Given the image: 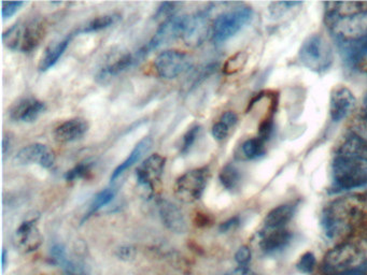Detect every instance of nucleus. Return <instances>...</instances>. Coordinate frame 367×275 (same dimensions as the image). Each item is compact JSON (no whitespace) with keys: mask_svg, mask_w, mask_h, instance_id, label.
I'll use <instances>...</instances> for the list:
<instances>
[{"mask_svg":"<svg viewBox=\"0 0 367 275\" xmlns=\"http://www.w3.org/2000/svg\"><path fill=\"white\" fill-rule=\"evenodd\" d=\"M46 28L44 22L37 17L19 22L3 33V44L17 52H31L42 42Z\"/></svg>","mask_w":367,"mask_h":275,"instance_id":"1","label":"nucleus"},{"mask_svg":"<svg viewBox=\"0 0 367 275\" xmlns=\"http://www.w3.org/2000/svg\"><path fill=\"white\" fill-rule=\"evenodd\" d=\"M334 184L339 190L367 185V158L337 155L332 165Z\"/></svg>","mask_w":367,"mask_h":275,"instance_id":"2","label":"nucleus"},{"mask_svg":"<svg viewBox=\"0 0 367 275\" xmlns=\"http://www.w3.org/2000/svg\"><path fill=\"white\" fill-rule=\"evenodd\" d=\"M364 214L353 206L341 200L334 202L325 210L322 215V226L325 228V235L329 239L339 237L346 233L354 224L362 221Z\"/></svg>","mask_w":367,"mask_h":275,"instance_id":"3","label":"nucleus"},{"mask_svg":"<svg viewBox=\"0 0 367 275\" xmlns=\"http://www.w3.org/2000/svg\"><path fill=\"white\" fill-rule=\"evenodd\" d=\"M298 57L304 66L317 72H325L333 62L331 47L317 33L304 41Z\"/></svg>","mask_w":367,"mask_h":275,"instance_id":"4","label":"nucleus"},{"mask_svg":"<svg viewBox=\"0 0 367 275\" xmlns=\"http://www.w3.org/2000/svg\"><path fill=\"white\" fill-rule=\"evenodd\" d=\"M251 8L243 7L220 15L213 22L211 36L215 43H222L235 36L252 19Z\"/></svg>","mask_w":367,"mask_h":275,"instance_id":"5","label":"nucleus"},{"mask_svg":"<svg viewBox=\"0 0 367 275\" xmlns=\"http://www.w3.org/2000/svg\"><path fill=\"white\" fill-rule=\"evenodd\" d=\"M209 178V169H193L180 176L174 184V196L184 203H192L203 196Z\"/></svg>","mask_w":367,"mask_h":275,"instance_id":"6","label":"nucleus"},{"mask_svg":"<svg viewBox=\"0 0 367 275\" xmlns=\"http://www.w3.org/2000/svg\"><path fill=\"white\" fill-rule=\"evenodd\" d=\"M360 251L355 245L343 243L332 249L325 258V270L336 275L360 266Z\"/></svg>","mask_w":367,"mask_h":275,"instance_id":"7","label":"nucleus"},{"mask_svg":"<svg viewBox=\"0 0 367 275\" xmlns=\"http://www.w3.org/2000/svg\"><path fill=\"white\" fill-rule=\"evenodd\" d=\"M192 66V57L181 51H164L154 60V68L158 76L167 80H172L186 74Z\"/></svg>","mask_w":367,"mask_h":275,"instance_id":"8","label":"nucleus"},{"mask_svg":"<svg viewBox=\"0 0 367 275\" xmlns=\"http://www.w3.org/2000/svg\"><path fill=\"white\" fill-rule=\"evenodd\" d=\"M213 24H210L209 11H199L186 17L181 38L190 48H197L211 35Z\"/></svg>","mask_w":367,"mask_h":275,"instance_id":"9","label":"nucleus"},{"mask_svg":"<svg viewBox=\"0 0 367 275\" xmlns=\"http://www.w3.org/2000/svg\"><path fill=\"white\" fill-rule=\"evenodd\" d=\"M165 165V157L160 154H153L145 159L142 164L137 168V182L145 190V197L150 198L152 196L155 183L160 182L164 174Z\"/></svg>","mask_w":367,"mask_h":275,"instance_id":"10","label":"nucleus"},{"mask_svg":"<svg viewBox=\"0 0 367 275\" xmlns=\"http://www.w3.org/2000/svg\"><path fill=\"white\" fill-rule=\"evenodd\" d=\"M329 26L343 40L357 42L367 37V12L334 19Z\"/></svg>","mask_w":367,"mask_h":275,"instance_id":"11","label":"nucleus"},{"mask_svg":"<svg viewBox=\"0 0 367 275\" xmlns=\"http://www.w3.org/2000/svg\"><path fill=\"white\" fill-rule=\"evenodd\" d=\"M184 21H186V15L172 17L163 22V24L155 33L153 38L145 45L148 52L151 53L162 45L168 44L172 41L176 40L177 38H181Z\"/></svg>","mask_w":367,"mask_h":275,"instance_id":"12","label":"nucleus"},{"mask_svg":"<svg viewBox=\"0 0 367 275\" xmlns=\"http://www.w3.org/2000/svg\"><path fill=\"white\" fill-rule=\"evenodd\" d=\"M15 162L19 166L37 164L42 168L49 169L54 165L55 154L47 145L35 143L22 149L15 155Z\"/></svg>","mask_w":367,"mask_h":275,"instance_id":"13","label":"nucleus"},{"mask_svg":"<svg viewBox=\"0 0 367 275\" xmlns=\"http://www.w3.org/2000/svg\"><path fill=\"white\" fill-rule=\"evenodd\" d=\"M357 105L354 95L348 88L339 85L334 88L329 101V114L334 122H339L354 110Z\"/></svg>","mask_w":367,"mask_h":275,"instance_id":"14","label":"nucleus"},{"mask_svg":"<svg viewBox=\"0 0 367 275\" xmlns=\"http://www.w3.org/2000/svg\"><path fill=\"white\" fill-rule=\"evenodd\" d=\"M46 111L44 102L36 98H22L15 102L9 111L10 119L15 122L33 123L36 121L43 112Z\"/></svg>","mask_w":367,"mask_h":275,"instance_id":"15","label":"nucleus"},{"mask_svg":"<svg viewBox=\"0 0 367 275\" xmlns=\"http://www.w3.org/2000/svg\"><path fill=\"white\" fill-rule=\"evenodd\" d=\"M15 243L23 253L37 251L42 243V235L36 221H26L17 228L15 235Z\"/></svg>","mask_w":367,"mask_h":275,"instance_id":"16","label":"nucleus"},{"mask_svg":"<svg viewBox=\"0 0 367 275\" xmlns=\"http://www.w3.org/2000/svg\"><path fill=\"white\" fill-rule=\"evenodd\" d=\"M149 54L150 53L148 52L146 47H142L135 53L124 55V56L119 58L117 62L101 69L97 76L98 80L104 81L106 78H113V76H119L122 72H127L129 69L133 68V67L140 64Z\"/></svg>","mask_w":367,"mask_h":275,"instance_id":"17","label":"nucleus"},{"mask_svg":"<svg viewBox=\"0 0 367 275\" xmlns=\"http://www.w3.org/2000/svg\"><path fill=\"white\" fill-rule=\"evenodd\" d=\"M158 213L163 224L172 233H186L188 231L186 217L178 206L168 200H160L158 203Z\"/></svg>","mask_w":367,"mask_h":275,"instance_id":"18","label":"nucleus"},{"mask_svg":"<svg viewBox=\"0 0 367 275\" xmlns=\"http://www.w3.org/2000/svg\"><path fill=\"white\" fill-rule=\"evenodd\" d=\"M88 128L90 126L86 119L76 117V119H68L65 123L60 124L53 133V137L58 143L74 142L84 137Z\"/></svg>","mask_w":367,"mask_h":275,"instance_id":"19","label":"nucleus"},{"mask_svg":"<svg viewBox=\"0 0 367 275\" xmlns=\"http://www.w3.org/2000/svg\"><path fill=\"white\" fill-rule=\"evenodd\" d=\"M292 233L284 228L270 229V233H263L260 247L266 254H274L286 249L292 241Z\"/></svg>","mask_w":367,"mask_h":275,"instance_id":"20","label":"nucleus"},{"mask_svg":"<svg viewBox=\"0 0 367 275\" xmlns=\"http://www.w3.org/2000/svg\"><path fill=\"white\" fill-rule=\"evenodd\" d=\"M152 139H151L150 137L143 138L142 140H141L140 142L135 147V149L131 151V154H129V157L125 159L124 162H122L121 165H119V166L115 168V170L113 171V174H111V178H111V181L117 180L120 176L124 174L127 169L131 168L133 165L139 162L141 157L150 151L151 147H152Z\"/></svg>","mask_w":367,"mask_h":275,"instance_id":"21","label":"nucleus"},{"mask_svg":"<svg viewBox=\"0 0 367 275\" xmlns=\"http://www.w3.org/2000/svg\"><path fill=\"white\" fill-rule=\"evenodd\" d=\"M294 214H295V206L291 204H282V206H277L267 214L264 221L265 227L267 229L284 228L288 222L293 219Z\"/></svg>","mask_w":367,"mask_h":275,"instance_id":"22","label":"nucleus"},{"mask_svg":"<svg viewBox=\"0 0 367 275\" xmlns=\"http://www.w3.org/2000/svg\"><path fill=\"white\" fill-rule=\"evenodd\" d=\"M72 35L74 33H72V36L66 37L64 40L55 43L47 49L46 52L41 57L40 62H39L38 68L40 72H48L49 69L52 68L58 62L60 57L64 54L65 51L68 48V45L72 41Z\"/></svg>","mask_w":367,"mask_h":275,"instance_id":"23","label":"nucleus"},{"mask_svg":"<svg viewBox=\"0 0 367 275\" xmlns=\"http://www.w3.org/2000/svg\"><path fill=\"white\" fill-rule=\"evenodd\" d=\"M339 155L367 158V142L352 133L339 147Z\"/></svg>","mask_w":367,"mask_h":275,"instance_id":"24","label":"nucleus"},{"mask_svg":"<svg viewBox=\"0 0 367 275\" xmlns=\"http://www.w3.org/2000/svg\"><path fill=\"white\" fill-rule=\"evenodd\" d=\"M115 188H106V190H101V192H98L94 197L93 201L90 204V208H88V213L84 216L83 219H82V223L88 217H91L92 215L96 213V212L99 211L101 208L109 204L110 202L113 201V198L115 196Z\"/></svg>","mask_w":367,"mask_h":275,"instance_id":"25","label":"nucleus"},{"mask_svg":"<svg viewBox=\"0 0 367 275\" xmlns=\"http://www.w3.org/2000/svg\"><path fill=\"white\" fill-rule=\"evenodd\" d=\"M119 15H103V17H95L92 21L88 22L85 26L82 27L76 33H90L95 31H103L108 27L113 26L119 19Z\"/></svg>","mask_w":367,"mask_h":275,"instance_id":"26","label":"nucleus"},{"mask_svg":"<svg viewBox=\"0 0 367 275\" xmlns=\"http://www.w3.org/2000/svg\"><path fill=\"white\" fill-rule=\"evenodd\" d=\"M219 178L223 188H227V190H233L240 182V174L236 167L227 165L220 172Z\"/></svg>","mask_w":367,"mask_h":275,"instance_id":"27","label":"nucleus"},{"mask_svg":"<svg viewBox=\"0 0 367 275\" xmlns=\"http://www.w3.org/2000/svg\"><path fill=\"white\" fill-rule=\"evenodd\" d=\"M217 68L218 64H208L206 66L200 67L199 69H196L192 76L188 78L186 88H188V90L197 88L202 82L205 81L208 76L217 72Z\"/></svg>","mask_w":367,"mask_h":275,"instance_id":"28","label":"nucleus"},{"mask_svg":"<svg viewBox=\"0 0 367 275\" xmlns=\"http://www.w3.org/2000/svg\"><path fill=\"white\" fill-rule=\"evenodd\" d=\"M243 155L248 159L259 158L265 153V142L260 138H251L241 147Z\"/></svg>","mask_w":367,"mask_h":275,"instance_id":"29","label":"nucleus"},{"mask_svg":"<svg viewBox=\"0 0 367 275\" xmlns=\"http://www.w3.org/2000/svg\"><path fill=\"white\" fill-rule=\"evenodd\" d=\"M247 60H248V54L246 52H237L225 62L223 72L227 76L237 74L243 70V67L247 64Z\"/></svg>","mask_w":367,"mask_h":275,"instance_id":"30","label":"nucleus"},{"mask_svg":"<svg viewBox=\"0 0 367 275\" xmlns=\"http://www.w3.org/2000/svg\"><path fill=\"white\" fill-rule=\"evenodd\" d=\"M94 162L90 160L79 162V164L74 166V168L67 171L65 174V180L67 182H74L76 180H81V178H88L91 174L92 168H93Z\"/></svg>","mask_w":367,"mask_h":275,"instance_id":"31","label":"nucleus"},{"mask_svg":"<svg viewBox=\"0 0 367 275\" xmlns=\"http://www.w3.org/2000/svg\"><path fill=\"white\" fill-rule=\"evenodd\" d=\"M200 131H202V127L198 125L193 126L192 128H190L186 131V135H184L181 150H180V153H181L182 155L188 154V153L190 152L192 147L195 144L197 138L199 137Z\"/></svg>","mask_w":367,"mask_h":275,"instance_id":"32","label":"nucleus"},{"mask_svg":"<svg viewBox=\"0 0 367 275\" xmlns=\"http://www.w3.org/2000/svg\"><path fill=\"white\" fill-rule=\"evenodd\" d=\"M316 265V257L315 255L311 253V251H307L303 256L300 257V261H298L297 265H296V268L300 272L308 273L313 272V268H315Z\"/></svg>","mask_w":367,"mask_h":275,"instance_id":"33","label":"nucleus"},{"mask_svg":"<svg viewBox=\"0 0 367 275\" xmlns=\"http://www.w3.org/2000/svg\"><path fill=\"white\" fill-rule=\"evenodd\" d=\"M181 5L180 3H163L161 7L158 8V12L155 15V19H166L174 17V13L178 6Z\"/></svg>","mask_w":367,"mask_h":275,"instance_id":"34","label":"nucleus"},{"mask_svg":"<svg viewBox=\"0 0 367 275\" xmlns=\"http://www.w3.org/2000/svg\"><path fill=\"white\" fill-rule=\"evenodd\" d=\"M272 117L270 115H267L262 122H261L260 127H259V138L262 139L264 142L270 140V135H272V128H274V123H272Z\"/></svg>","mask_w":367,"mask_h":275,"instance_id":"35","label":"nucleus"},{"mask_svg":"<svg viewBox=\"0 0 367 275\" xmlns=\"http://www.w3.org/2000/svg\"><path fill=\"white\" fill-rule=\"evenodd\" d=\"M352 133L367 142V117H358L352 124Z\"/></svg>","mask_w":367,"mask_h":275,"instance_id":"36","label":"nucleus"},{"mask_svg":"<svg viewBox=\"0 0 367 275\" xmlns=\"http://www.w3.org/2000/svg\"><path fill=\"white\" fill-rule=\"evenodd\" d=\"M50 258L54 265L62 266L63 263L67 260L66 251H65L64 247L60 244H55L54 247L51 249Z\"/></svg>","mask_w":367,"mask_h":275,"instance_id":"37","label":"nucleus"},{"mask_svg":"<svg viewBox=\"0 0 367 275\" xmlns=\"http://www.w3.org/2000/svg\"><path fill=\"white\" fill-rule=\"evenodd\" d=\"M235 260L238 263L239 267H248L251 260V251L248 247L243 245L239 247L238 251L235 254Z\"/></svg>","mask_w":367,"mask_h":275,"instance_id":"38","label":"nucleus"},{"mask_svg":"<svg viewBox=\"0 0 367 275\" xmlns=\"http://www.w3.org/2000/svg\"><path fill=\"white\" fill-rule=\"evenodd\" d=\"M25 5L24 1H15V3H3V19H9V17H13L15 13L21 9L23 6Z\"/></svg>","mask_w":367,"mask_h":275,"instance_id":"39","label":"nucleus"},{"mask_svg":"<svg viewBox=\"0 0 367 275\" xmlns=\"http://www.w3.org/2000/svg\"><path fill=\"white\" fill-rule=\"evenodd\" d=\"M115 255H117V258L121 259V260L129 261L131 260V259L135 258V256H136V249L131 247V245H124V247H119V249H117Z\"/></svg>","mask_w":367,"mask_h":275,"instance_id":"40","label":"nucleus"},{"mask_svg":"<svg viewBox=\"0 0 367 275\" xmlns=\"http://www.w3.org/2000/svg\"><path fill=\"white\" fill-rule=\"evenodd\" d=\"M60 267H62L66 275H86L83 267H80L79 265H76V263L72 262L68 259Z\"/></svg>","mask_w":367,"mask_h":275,"instance_id":"41","label":"nucleus"},{"mask_svg":"<svg viewBox=\"0 0 367 275\" xmlns=\"http://www.w3.org/2000/svg\"><path fill=\"white\" fill-rule=\"evenodd\" d=\"M229 128L225 124L219 122V123L215 124L213 127V135L215 140L222 141L227 139L229 135Z\"/></svg>","mask_w":367,"mask_h":275,"instance_id":"42","label":"nucleus"},{"mask_svg":"<svg viewBox=\"0 0 367 275\" xmlns=\"http://www.w3.org/2000/svg\"><path fill=\"white\" fill-rule=\"evenodd\" d=\"M237 121H238V117H237V114L233 111H227L225 112L223 115H222L221 121L220 122L225 124V125H227L229 128H231V127H233V126L236 125Z\"/></svg>","mask_w":367,"mask_h":275,"instance_id":"43","label":"nucleus"},{"mask_svg":"<svg viewBox=\"0 0 367 275\" xmlns=\"http://www.w3.org/2000/svg\"><path fill=\"white\" fill-rule=\"evenodd\" d=\"M239 223H240V221H239V217L235 216V217H233V219H229V221L222 223L221 226H220L219 231L223 233H229V231L235 229V228L239 225Z\"/></svg>","mask_w":367,"mask_h":275,"instance_id":"44","label":"nucleus"},{"mask_svg":"<svg viewBox=\"0 0 367 275\" xmlns=\"http://www.w3.org/2000/svg\"><path fill=\"white\" fill-rule=\"evenodd\" d=\"M336 275H367V262H362L360 266Z\"/></svg>","mask_w":367,"mask_h":275,"instance_id":"45","label":"nucleus"},{"mask_svg":"<svg viewBox=\"0 0 367 275\" xmlns=\"http://www.w3.org/2000/svg\"><path fill=\"white\" fill-rule=\"evenodd\" d=\"M227 275H258L253 273L252 271L249 270L248 267H238L235 270L231 271V273Z\"/></svg>","mask_w":367,"mask_h":275,"instance_id":"46","label":"nucleus"},{"mask_svg":"<svg viewBox=\"0 0 367 275\" xmlns=\"http://www.w3.org/2000/svg\"><path fill=\"white\" fill-rule=\"evenodd\" d=\"M209 223V219L205 214H197L196 215V225L197 226H207Z\"/></svg>","mask_w":367,"mask_h":275,"instance_id":"47","label":"nucleus"},{"mask_svg":"<svg viewBox=\"0 0 367 275\" xmlns=\"http://www.w3.org/2000/svg\"><path fill=\"white\" fill-rule=\"evenodd\" d=\"M359 200H361L363 203L367 204V192L359 194Z\"/></svg>","mask_w":367,"mask_h":275,"instance_id":"48","label":"nucleus"},{"mask_svg":"<svg viewBox=\"0 0 367 275\" xmlns=\"http://www.w3.org/2000/svg\"><path fill=\"white\" fill-rule=\"evenodd\" d=\"M6 260H7V251H6V249H3V255H1V262H3V269L6 268Z\"/></svg>","mask_w":367,"mask_h":275,"instance_id":"49","label":"nucleus"},{"mask_svg":"<svg viewBox=\"0 0 367 275\" xmlns=\"http://www.w3.org/2000/svg\"><path fill=\"white\" fill-rule=\"evenodd\" d=\"M365 115L367 117V95L364 98Z\"/></svg>","mask_w":367,"mask_h":275,"instance_id":"50","label":"nucleus"}]
</instances>
